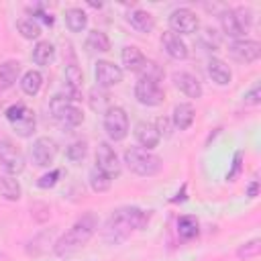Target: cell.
Returning <instances> with one entry per match:
<instances>
[{
    "mask_svg": "<svg viewBox=\"0 0 261 261\" xmlns=\"http://www.w3.org/2000/svg\"><path fill=\"white\" fill-rule=\"evenodd\" d=\"M151 214L149 210H143V208H137V206H122V208H116L104 228H102V239L108 243V245H120L124 243L133 232H139L147 226Z\"/></svg>",
    "mask_w": 261,
    "mask_h": 261,
    "instance_id": "obj_1",
    "label": "cell"
},
{
    "mask_svg": "<svg viewBox=\"0 0 261 261\" xmlns=\"http://www.w3.org/2000/svg\"><path fill=\"white\" fill-rule=\"evenodd\" d=\"M98 228V216L94 212H86L82 214L55 243H53V251L57 257H69L75 251H80L96 232Z\"/></svg>",
    "mask_w": 261,
    "mask_h": 261,
    "instance_id": "obj_2",
    "label": "cell"
},
{
    "mask_svg": "<svg viewBox=\"0 0 261 261\" xmlns=\"http://www.w3.org/2000/svg\"><path fill=\"white\" fill-rule=\"evenodd\" d=\"M124 163L133 173H137L141 177H151V175H157L161 171V159L143 147L126 149L124 151Z\"/></svg>",
    "mask_w": 261,
    "mask_h": 261,
    "instance_id": "obj_3",
    "label": "cell"
},
{
    "mask_svg": "<svg viewBox=\"0 0 261 261\" xmlns=\"http://www.w3.org/2000/svg\"><path fill=\"white\" fill-rule=\"evenodd\" d=\"M49 108H51L53 118H55L61 126H65V128H75V126H80V124L84 122V112H82L77 106L69 104L67 98H63V96H55V98L51 100Z\"/></svg>",
    "mask_w": 261,
    "mask_h": 261,
    "instance_id": "obj_4",
    "label": "cell"
},
{
    "mask_svg": "<svg viewBox=\"0 0 261 261\" xmlns=\"http://www.w3.org/2000/svg\"><path fill=\"white\" fill-rule=\"evenodd\" d=\"M104 130L112 141H122L128 135V116L120 106H110L104 114Z\"/></svg>",
    "mask_w": 261,
    "mask_h": 261,
    "instance_id": "obj_5",
    "label": "cell"
},
{
    "mask_svg": "<svg viewBox=\"0 0 261 261\" xmlns=\"http://www.w3.org/2000/svg\"><path fill=\"white\" fill-rule=\"evenodd\" d=\"M0 167L12 175H16L24 169V157H22L20 149L8 139H0Z\"/></svg>",
    "mask_w": 261,
    "mask_h": 261,
    "instance_id": "obj_6",
    "label": "cell"
},
{
    "mask_svg": "<svg viewBox=\"0 0 261 261\" xmlns=\"http://www.w3.org/2000/svg\"><path fill=\"white\" fill-rule=\"evenodd\" d=\"M167 22H169L171 33H175V35H177V33H179V35H192V33H196L198 27H200V20H198L196 12L190 10V8H175V10L169 14Z\"/></svg>",
    "mask_w": 261,
    "mask_h": 261,
    "instance_id": "obj_7",
    "label": "cell"
},
{
    "mask_svg": "<svg viewBox=\"0 0 261 261\" xmlns=\"http://www.w3.org/2000/svg\"><path fill=\"white\" fill-rule=\"evenodd\" d=\"M135 98L143 106H159L163 102L165 94H163V88L157 82L139 77L137 84H135Z\"/></svg>",
    "mask_w": 261,
    "mask_h": 261,
    "instance_id": "obj_8",
    "label": "cell"
},
{
    "mask_svg": "<svg viewBox=\"0 0 261 261\" xmlns=\"http://www.w3.org/2000/svg\"><path fill=\"white\" fill-rule=\"evenodd\" d=\"M96 167L100 171H104L108 177H112V179L120 175L118 155H116V151L108 143H98V149H96Z\"/></svg>",
    "mask_w": 261,
    "mask_h": 261,
    "instance_id": "obj_9",
    "label": "cell"
},
{
    "mask_svg": "<svg viewBox=\"0 0 261 261\" xmlns=\"http://www.w3.org/2000/svg\"><path fill=\"white\" fill-rule=\"evenodd\" d=\"M57 155V143L49 137H39L31 147V157L39 167H49Z\"/></svg>",
    "mask_w": 261,
    "mask_h": 261,
    "instance_id": "obj_10",
    "label": "cell"
},
{
    "mask_svg": "<svg viewBox=\"0 0 261 261\" xmlns=\"http://www.w3.org/2000/svg\"><path fill=\"white\" fill-rule=\"evenodd\" d=\"M228 51H230V55L237 61H241V63H253L261 55V45L257 41H253V39H237V41L230 43Z\"/></svg>",
    "mask_w": 261,
    "mask_h": 261,
    "instance_id": "obj_11",
    "label": "cell"
},
{
    "mask_svg": "<svg viewBox=\"0 0 261 261\" xmlns=\"http://www.w3.org/2000/svg\"><path fill=\"white\" fill-rule=\"evenodd\" d=\"M94 75H96V82L100 88H112L122 82V69L118 65H114L112 61H98Z\"/></svg>",
    "mask_w": 261,
    "mask_h": 261,
    "instance_id": "obj_12",
    "label": "cell"
},
{
    "mask_svg": "<svg viewBox=\"0 0 261 261\" xmlns=\"http://www.w3.org/2000/svg\"><path fill=\"white\" fill-rule=\"evenodd\" d=\"M173 84L179 92H184L188 98H200L202 96V84L200 80L190 73V71H175L173 73Z\"/></svg>",
    "mask_w": 261,
    "mask_h": 261,
    "instance_id": "obj_13",
    "label": "cell"
},
{
    "mask_svg": "<svg viewBox=\"0 0 261 261\" xmlns=\"http://www.w3.org/2000/svg\"><path fill=\"white\" fill-rule=\"evenodd\" d=\"M135 139H137V143H139L143 149L151 151L153 147L159 145V139H161V137H159V133H157V128H155L153 122L141 120V122L135 126Z\"/></svg>",
    "mask_w": 261,
    "mask_h": 261,
    "instance_id": "obj_14",
    "label": "cell"
},
{
    "mask_svg": "<svg viewBox=\"0 0 261 261\" xmlns=\"http://www.w3.org/2000/svg\"><path fill=\"white\" fill-rule=\"evenodd\" d=\"M161 45H163L165 53H167L171 59L181 61V59L188 57V45L179 39V35H175V33H171V31H167V33L161 35Z\"/></svg>",
    "mask_w": 261,
    "mask_h": 261,
    "instance_id": "obj_15",
    "label": "cell"
},
{
    "mask_svg": "<svg viewBox=\"0 0 261 261\" xmlns=\"http://www.w3.org/2000/svg\"><path fill=\"white\" fill-rule=\"evenodd\" d=\"M82 82H84L82 69L75 63H67V67H65V86H67V92H69V100H82Z\"/></svg>",
    "mask_w": 261,
    "mask_h": 261,
    "instance_id": "obj_16",
    "label": "cell"
},
{
    "mask_svg": "<svg viewBox=\"0 0 261 261\" xmlns=\"http://www.w3.org/2000/svg\"><path fill=\"white\" fill-rule=\"evenodd\" d=\"M126 22H128L135 31H139V33H151V31L155 29L153 16H151L147 10H141V8L130 10V12L126 14Z\"/></svg>",
    "mask_w": 261,
    "mask_h": 261,
    "instance_id": "obj_17",
    "label": "cell"
},
{
    "mask_svg": "<svg viewBox=\"0 0 261 261\" xmlns=\"http://www.w3.org/2000/svg\"><path fill=\"white\" fill-rule=\"evenodd\" d=\"M18 73H20V63L16 59H8L0 65V92L12 88L18 82Z\"/></svg>",
    "mask_w": 261,
    "mask_h": 261,
    "instance_id": "obj_18",
    "label": "cell"
},
{
    "mask_svg": "<svg viewBox=\"0 0 261 261\" xmlns=\"http://www.w3.org/2000/svg\"><path fill=\"white\" fill-rule=\"evenodd\" d=\"M208 75H210L212 82L218 84V86H226V84H230V77H232L230 67H228L222 59H218V57H212V59L208 61Z\"/></svg>",
    "mask_w": 261,
    "mask_h": 261,
    "instance_id": "obj_19",
    "label": "cell"
},
{
    "mask_svg": "<svg viewBox=\"0 0 261 261\" xmlns=\"http://www.w3.org/2000/svg\"><path fill=\"white\" fill-rule=\"evenodd\" d=\"M194 116H196V112H194V106H192V104H186V102H181V104H177V106L173 108V114H171V122H173V126H175V128H179V130H186V128H190V126H192V122H194Z\"/></svg>",
    "mask_w": 261,
    "mask_h": 261,
    "instance_id": "obj_20",
    "label": "cell"
},
{
    "mask_svg": "<svg viewBox=\"0 0 261 261\" xmlns=\"http://www.w3.org/2000/svg\"><path fill=\"white\" fill-rule=\"evenodd\" d=\"M120 59H122V65H124V69H128V71H135V73H139L141 71V67L145 65V55L141 53V49L139 47H133V45H128V47H124L122 49V53H120Z\"/></svg>",
    "mask_w": 261,
    "mask_h": 261,
    "instance_id": "obj_21",
    "label": "cell"
},
{
    "mask_svg": "<svg viewBox=\"0 0 261 261\" xmlns=\"http://www.w3.org/2000/svg\"><path fill=\"white\" fill-rule=\"evenodd\" d=\"M220 27H222V33L226 35V37H230V39H243V29L239 27V20H237V16H234V12L230 10V8H226V10H222L220 12Z\"/></svg>",
    "mask_w": 261,
    "mask_h": 261,
    "instance_id": "obj_22",
    "label": "cell"
},
{
    "mask_svg": "<svg viewBox=\"0 0 261 261\" xmlns=\"http://www.w3.org/2000/svg\"><path fill=\"white\" fill-rule=\"evenodd\" d=\"M12 124V128H14V133L18 135V137H31L33 133H35V126H37V120H35V114H33V110L31 108H27L14 122H10Z\"/></svg>",
    "mask_w": 261,
    "mask_h": 261,
    "instance_id": "obj_23",
    "label": "cell"
},
{
    "mask_svg": "<svg viewBox=\"0 0 261 261\" xmlns=\"http://www.w3.org/2000/svg\"><path fill=\"white\" fill-rule=\"evenodd\" d=\"M0 196L10 200V202H16L20 200V186L16 181V177L12 173H2L0 175Z\"/></svg>",
    "mask_w": 261,
    "mask_h": 261,
    "instance_id": "obj_24",
    "label": "cell"
},
{
    "mask_svg": "<svg viewBox=\"0 0 261 261\" xmlns=\"http://www.w3.org/2000/svg\"><path fill=\"white\" fill-rule=\"evenodd\" d=\"M43 86V75L37 71V69H29L22 73L20 77V90L27 94V96H37L39 90Z\"/></svg>",
    "mask_w": 261,
    "mask_h": 261,
    "instance_id": "obj_25",
    "label": "cell"
},
{
    "mask_svg": "<svg viewBox=\"0 0 261 261\" xmlns=\"http://www.w3.org/2000/svg\"><path fill=\"white\" fill-rule=\"evenodd\" d=\"M65 24L71 33H82L88 24V16L82 8H67L65 10Z\"/></svg>",
    "mask_w": 261,
    "mask_h": 261,
    "instance_id": "obj_26",
    "label": "cell"
},
{
    "mask_svg": "<svg viewBox=\"0 0 261 261\" xmlns=\"http://www.w3.org/2000/svg\"><path fill=\"white\" fill-rule=\"evenodd\" d=\"M55 57V47L49 41H39L33 49V61L37 65H49Z\"/></svg>",
    "mask_w": 261,
    "mask_h": 261,
    "instance_id": "obj_27",
    "label": "cell"
},
{
    "mask_svg": "<svg viewBox=\"0 0 261 261\" xmlns=\"http://www.w3.org/2000/svg\"><path fill=\"white\" fill-rule=\"evenodd\" d=\"M86 47L90 51H98V53H106L110 49V39L106 37V33L102 31H90L88 39H86Z\"/></svg>",
    "mask_w": 261,
    "mask_h": 261,
    "instance_id": "obj_28",
    "label": "cell"
},
{
    "mask_svg": "<svg viewBox=\"0 0 261 261\" xmlns=\"http://www.w3.org/2000/svg\"><path fill=\"white\" fill-rule=\"evenodd\" d=\"M88 181H90V188L94 190V192H106V190H110V186H112V177H108L104 171H100L98 167H92L90 169V175H88Z\"/></svg>",
    "mask_w": 261,
    "mask_h": 261,
    "instance_id": "obj_29",
    "label": "cell"
},
{
    "mask_svg": "<svg viewBox=\"0 0 261 261\" xmlns=\"http://www.w3.org/2000/svg\"><path fill=\"white\" fill-rule=\"evenodd\" d=\"M177 234L184 241H190L198 234V220L194 216H181L177 220Z\"/></svg>",
    "mask_w": 261,
    "mask_h": 261,
    "instance_id": "obj_30",
    "label": "cell"
},
{
    "mask_svg": "<svg viewBox=\"0 0 261 261\" xmlns=\"http://www.w3.org/2000/svg\"><path fill=\"white\" fill-rule=\"evenodd\" d=\"M16 29L24 39H31V41L39 39L41 35V24L37 22V18H20L16 20Z\"/></svg>",
    "mask_w": 261,
    "mask_h": 261,
    "instance_id": "obj_31",
    "label": "cell"
},
{
    "mask_svg": "<svg viewBox=\"0 0 261 261\" xmlns=\"http://www.w3.org/2000/svg\"><path fill=\"white\" fill-rule=\"evenodd\" d=\"M86 153H88V143L86 141H73V143H69L67 145V149H65V155H67V159L69 161H73V163H77V161H82L84 157H86Z\"/></svg>",
    "mask_w": 261,
    "mask_h": 261,
    "instance_id": "obj_32",
    "label": "cell"
},
{
    "mask_svg": "<svg viewBox=\"0 0 261 261\" xmlns=\"http://www.w3.org/2000/svg\"><path fill=\"white\" fill-rule=\"evenodd\" d=\"M259 251H261V239H251L237 249V257L239 259H253L259 255Z\"/></svg>",
    "mask_w": 261,
    "mask_h": 261,
    "instance_id": "obj_33",
    "label": "cell"
},
{
    "mask_svg": "<svg viewBox=\"0 0 261 261\" xmlns=\"http://www.w3.org/2000/svg\"><path fill=\"white\" fill-rule=\"evenodd\" d=\"M139 75L143 77V80H151V82H161L163 80V69L155 63V61H145V65L141 67V71H139Z\"/></svg>",
    "mask_w": 261,
    "mask_h": 261,
    "instance_id": "obj_34",
    "label": "cell"
},
{
    "mask_svg": "<svg viewBox=\"0 0 261 261\" xmlns=\"http://www.w3.org/2000/svg\"><path fill=\"white\" fill-rule=\"evenodd\" d=\"M232 12H234V16L239 20V27L243 29V33H247L251 29V24H253V12L249 8H234Z\"/></svg>",
    "mask_w": 261,
    "mask_h": 261,
    "instance_id": "obj_35",
    "label": "cell"
},
{
    "mask_svg": "<svg viewBox=\"0 0 261 261\" xmlns=\"http://www.w3.org/2000/svg\"><path fill=\"white\" fill-rule=\"evenodd\" d=\"M241 169H243V151H237L234 153V159H232V167L226 173V181H234L241 175Z\"/></svg>",
    "mask_w": 261,
    "mask_h": 261,
    "instance_id": "obj_36",
    "label": "cell"
},
{
    "mask_svg": "<svg viewBox=\"0 0 261 261\" xmlns=\"http://www.w3.org/2000/svg\"><path fill=\"white\" fill-rule=\"evenodd\" d=\"M59 175H61V171L59 169H53L51 173H45L39 181H37V186L39 188H43V190H47V188H53L57 181H59Z\"/></svg>",
    "mask_w": 261,
    "mask_h": 261,
    "instance_id": "obj_37",
    "label": "cell"
},
{
    "mask_svg": "<svg viewBox=\"0 0 261 261\" xmlns=\"http://www.w3.org/2000/svg\"><path fill=\"white\" fill-rule=\"evenodd\" d=\"M261 102V86L259 84H253V88L245 94V104L247 106H257Z\"/></svg>",
    "mask_w": 261,
    "mask_h": 261,
    "instance_id": "obj_38",
    "label": "cell"
},
{
    "mask_svg": "<svg viewBox=\"0 0 261 261\" xmlns=\"http://www.w3.org/2000/svg\"><path fill=\"white\" fill-rule=\"evenodd\" d=\"M24 110H27V106H24V104H12V106H8V108H6V112H4V114H6L8 122H14V120L24 112Z\"/></svg>",
    "mask_w": 261,
    "mask_h": 261,
    "instance_id": "obj_39",
    "label": "cell"
},
{
    "mask_svg": "<svg viewBox=\"0 0 261 261\" xmlns=\"http://www.w3.org/2000/svg\"><path fill=\"white\" fill-rule=\"evenodd\" d=\"M169 126H171V122H169V118H157V122H155V128H157V133H159V137L163 135V137H169L171 135V130H169Z\"/></svg>",
    "mask_w": 261,
    "mask_h": 261,
    "instance_id": "obj_40",
    "label": "cell"
},
{
    "mask_svg": "<svg viewBox=\"0 0 261 261\" xmlns=\"http://www.w3.org/2000/svg\"><path fill=\"white\" fill-rule=\"evenodd\" d=\"M37 16H39V18H41L45 24H53V16H51L49 12H45V10H39V12H37Z\"/></svg>",
    "mask_w": 261,
    "mask_h": 261,
    "instance_id": "obj_41",
    "label": "cell"
},
{
    "mask_svg": "<svg viewBox=\"0 0 261 261\" xmlns=\"http://www.w3.org/2000/svg\"><path fill=\"white\" fill-rule=\"evenodd\" d=\"M257 190H259V184H257V181H251V186H249V190H247V196H249V198H255V196H257Z\"/></svg>",
    "mask_w": 261,
    "mask_h": 261,
    "instance_id": "obj_42",
    "label": "cell"
}]
</instances>
